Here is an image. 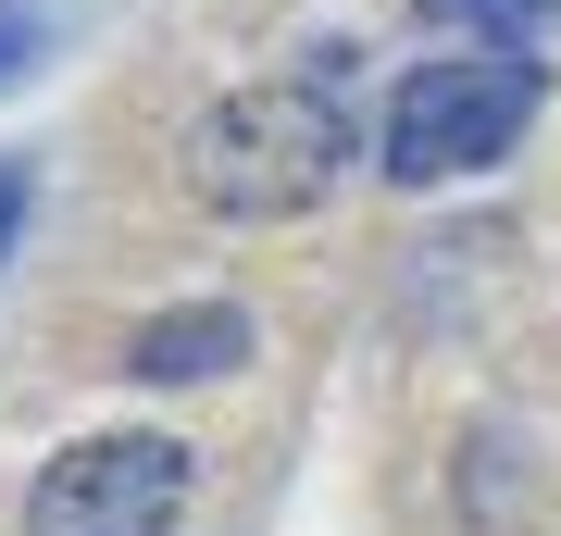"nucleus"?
I'll use <instances>...</instances> for the list:
<instances>
[{
	"label": "nucleus",
	"mask_w": 561,
	"mask_h": 536,
	"mask_svg": "<svg viewBox=\"0 0 561 536\" xmlns=\"http://www.w3.org/2000/svg\"><path fill=\"white\" fill-rule=\"evenodd\" d=\"M13 62H25V25H13V13H0V76H13Z\"/></svg>",
	"instance_id": "7"
},
{
	"label": "nucleus",
	"mask_w": 561,
	"mask_h": 536,
	"mask_svg": "<svg viewBox=\"0 0 561 536\" xmlns=\"http://www.w3.org/2000/svg\"><path fill=\"white\" fill-rule=\"evenodd\" d=\"M175 512H187V449L175 437H88L38 475L25 536H175Z\"/></svg>",
	"instance_id": "3"
},
{
	"label": "nucleus",
	"mask_w": 561,
	"mask_h": 536,
	"mask_svg": "<svg viewBox=\"0 0 561 536\" xmlns=\"http://www.w3.org/2000/svg\"><path fill=\"white\" fill-rule=\"evenodd\" d=\"M13 225H25V162H0V262H13Z\"/></svg>",
	"instance_id": "6"
},
{
	"label": "nucleus",
	"mask_w": 561,
	"mask_h": 536,
	"mask_svg": "<svg viewBox=\"0 0 561 536\" xmlns=\"http://www.w3.org/2000/svg\"><path fill=\"white\" fill-rule=\"evenodd\" d=\"M350 162V113H337V50L324 76H287V88H238L187 125V199L201 213H238V225H287L337 187Z\"/></svg>",
	"instance_id": "1"
},
{
	"label": "nucleus",
	"mask_w": 561,
	"mask_h": 536,
	"mask_svg": "<svg viewBox=\"0 0 561 536\" xmlns=\"http://www.w3.org/2000/svg\"><path fill=\"white\" fill-rule=\"evenodd\" d=\"M524 113H537V62L500 50V62H424L400 88V113H387V175L400 187H449V175H486Z\"/></svg>",
	"instance_id": "2"
},
{
	"label": "nucleus",
	"mask_w": 561,
	"mask_h": 536,
	"mask_svg": "<svg viewBox=\"0 0 561 536\" xmlns=\"http://www.w3.org/2000/svg\"><path fill=\"white\" fill-rule=\"evenodd\" d=\"M238 362H250V312L238 299H175V312H150L125 338V375H150V387H213Z\"/></svg>",
	"instance_id": "4"
},
{
	"label": "nucleus",
	"mask_w": 561,
	"mask_h": 536,
	"mask_svg": "<svg viewBox=\"0 0 561 536\" xmlns=\"http://www.w3.org/2000/svg\"><path fill=\"white\" fill-rule=\"evenodd\" d=\"M437 13H461V25H486L500 50H537L549 25H561V0H437Z\"/></svg>",
	"instance_id": "5"
}]
</instances>
